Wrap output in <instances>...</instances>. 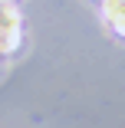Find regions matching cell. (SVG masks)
<instances>
[{"mask_svg":"<svg viewBox=\"0 0 125 128\" xmlns=\"http://www.w3.org/2000/svg\"><path fill=\"white\" fill-rule=\"evenodd\" d=\"M102 16L115 36H125V0H102Z\"/></svg>","mask_w":125,"mask_h":128,"instance_id":"1","label":"cell"}]
</instances>
